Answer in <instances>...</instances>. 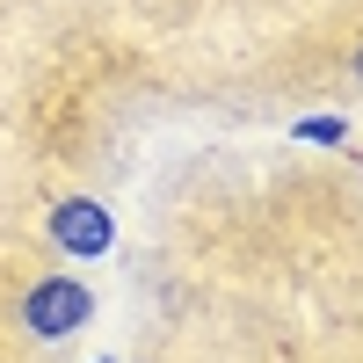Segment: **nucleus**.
Returning a JSON list of instances; mask_svg holds the SVG:
<instances>
[{
	"label": "nucleus",
	"mask_w": 363,
	"mask_h": 363,
	"mask_svg": "<svg viewBox=\"0 0 363 363\" xmlns=\"http://www.w3.org/2000/svg\"><path fill=\"white\" fill-rule=\"evenodd\" d=\"M87 320H95V291H87L80 277H44V284H29V298H22V327L37 342H66V335H80Z\"/></svg>",
	"instance_id": "1"
},
{
	"label": "nucleus",
	"mask_w": 363,
	"mask_h": 363,
	"mask_svg": "<svg viewBox=\"0 0 363 363\" xmlns=\"http://www.w3.org/2000/svg\"><path fill=\"white\" fill-rule=\"evenodd\" d=\"M44 233H51V247H66V255H80V262H95V255H109L116 218H109L95 196H66V203H51Z\"/></svg>",
	"instance_id": "2"
},
{
	"label": "nucleus",
	"mask_w": 363,
	"mask_h": 363,
	"mask_svg": "<svg viewBox=\"0 0 363 363\" xmlns=\"http://www.w3.org/2000/svg\"><path fill=\"white\" fill-rule=\"evenodd\" d=\"M298 138H306V145H342V138H349V116L320 109V116H306V124H298Z\"/></svg>",
	"instance_id": "3"
},
{
	"label": "nucleus",
	"mask_w": 363,
	"mask_h": 363,
	"mask_svg": "<svg viewBox=\"0 0 363 363\" xmlns=\"http://www.w3.org/2000/svg\"><path fill=\"white\" fill-rule=\"evenodd\" d=\"M356 80H363V44H356Z\"/></svg>",
	"instance_id": "4"
},
{
	"label": "nucleus",
	"mask_w": 363,
	"mask_h": 363,
	"mask_svg": "<svg viewBox=\"0 0 363 363\" xmlns=\"http://www.w3.org/2000/svg\"><path fill=\"white\" fill-rule=\"evenodd\" d=\"M102 363H116V356H102Z\"/></svg>",
	"instance_id": "5"
}]
</instances>
